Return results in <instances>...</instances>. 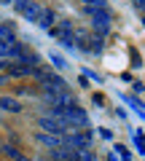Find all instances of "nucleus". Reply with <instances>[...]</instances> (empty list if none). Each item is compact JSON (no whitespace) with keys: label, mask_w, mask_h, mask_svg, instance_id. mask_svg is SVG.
Segmentation results:
<instances>
[{"label":"nucleus","mask_w":145,"mask_h":161,"mask_svg":"<svg viewBox=\"0 0 145 161\" xmlns=\"http://www.w3.org/2000/svg\"><path fill=\"white\" fill-rule=\"evenodd\" d=\"M0 108L6 110V113H19V110H22L24 105L19 102L16 97H0Z\"/></svg>","instance_id":"obj_9"},{"label":"nucleus","mask_w":145,"mask_h":161,"mask_svg":"<svg viewBox=\"0 0 145 161\" xmlns=\"http://www.w3.org/2000/svg\"><path fill=\"white\" fill-rule=\"evenodd\" d=\"M67 148H73V150H86V148H92V134L89 132H78V134H67V137L62 140Z\"/></svg>","instance_id":"obj_6"},{"label":"nucleus","mask_w":145,"mask_h":161,"mask_svg":"<svg viewBox=\"0 0 145 161\" xmlns=\"http://www.w3.org/2000/svg\"><path fill=\"white\" fill-rule=\"evenodd\" d=\"M75 153H78V161H94L92 148H86V150H75Z\"/></svg>","instance_id":"obj_15"},{"label":"nucleus","mask_w":145,"mask_h":161,"mask_svg":"<svg viewBox=\"0 0 145 161\" xmlns=\"http://www.w3.org/2000/svg\"><path fill=\"white\" fill-rule=\"evenodd\" d=\"M3 67H6V59H0V70H3Z\"/></svg>","instance_id":"obj_18"},{"label":"nucleus","mask_w":145,"mask_h":161,"mask_svg":"<svg viewBox=\"0 0 145 161\" xmlns=\"http://www.w3.org/2000/svg\"><path fill=\"white\" fill-rule=\"evenodd\" d=\"M22 54H24V48H22V43H19L16 38H14V40H3V43H0V59H6V62L22 59Z\"/></svg>","instance_id":"obj_5"},{"label":"nucleus","mask_w":145,"mask_h":161,"mask_svg":"<svg viewBox=\"0 0 145 161\" xmlns=\"http://www.w3.org/2000/svg\"><path fill=\"white\" fill-rule=\"evenodd\" d=\"M41 14H43V6L41 3H35V0H30V6L24 8L19 16H24V22H32V24H38L41 22Z\"/></svg>","instance_id":"obj_8"},{"label":"nucleus","mask_w":145,"mask_h":161,"mask_svg":"<svg viewBox=\"0 0 145 161\" xmlns=\"http://www.w3.org/2000/svg\"><path fill=\"white\" fill-rule=\"evenodd\" d=\"M0 3H3V6H6V3H14V0H0Z\"/></svg>","instance_id":"obj_19"},{"label":"nucleus","mask_w":145,"mask_h":161,"mask_svg":"<svg viewBox=\"0 0 145 161\" xmlns=\"http://www.w3.org/2000/svg\"><path fill=\"white\" fill-rule=\"evenodd\" d=\"M86 11H108V0H81Z\"/></svg>","instance_id":"obj_10"},{"label":"nucleus","mask_w":145,"mask_h":161,"mask_svg":"<svg viewBox=\"0 0 145 161\" xmlns=\"http://www.w3.org/2000/svg\"><path fill=\"white\" fill-rule=\"evenodd\" d=\"M6 83H8V75L3 73V70H0V86H6Z\"/></svg>","instance_id":"obj_17"},{"label":"nucleus","mask_w":145,"mask_h":161,"mask_svg":"<svg viewBox=\"0 0 145 161\" xmlns=\"http://www.w3.org/2000/svg\"><path fill=\"white\" fill-rule=\"evenodd\" d=\"M11 6H14V11H16V14H22V11H24V8H27V6H30V0H14Z\"/></svg>","instance_id":"obj_16"},{"label":"nucleus","mask_w":145,"mask_h":161,"mask_svg":"<svg viewBox=\"0 0 145 161\" xmlns=\"http://www.w3.org/2000/svg\"><path fill=\"white\" fill-rule=\"evenodd\" d=\"M38 80L43 83V94H62V92H67V83H64L59 75L48 73V70L38 75Z\"/></svg>","instance_id":"obj_2"},{"label":"nucleus","mask_w":145,"mask_h":161,"mask_svg":"<svg viewBox=\"0 0 145 161\" xmlns=\"http://www.w3.org/2000/svg\"><path fill=\"white\" fill-rule=\"evenodd\" d=\"M48 57H51V62L57 64L59 70H64V67H67V62H64V57H62V54H57V51H51V54H48Z\"/></svg>","instance_id":"obj_14"},{"label":"nucleus","mask_w":145,"mask_h":161,"mask_svg":"<svg viewBox=\"0 0 145 161\" xmlns=\"http://www.w3.org/2000/svg\"><path fill=\"white\" fill-rule=\"evenodd\" d=\"M3 73H6L8 78H24V75H32V67H30L27 62H22V59H14V62H6Z\"/></svg>","instance_id":"obj_7"},{"label":"nucleus","mask_w":145,"mask_h":161,"mask_svg":"<svg viewBox=\"0 0 145 161\" xmlns=\"http://www.w3.org/2000/svg\"><path fill=\"white\" fill-rule=\"evenodd\" d=\"M38 126H41L46 134H54V137H62V134L70 129L62 118H57V115H43V118L38 121Z\"/></svg>","instance_id":"obj_3"},{"label":"nucleus","mask_w":145,"mask_h":161,"mask_svg":"<svg viewBox=\"0 0 145 161\" xmlns=\"http://www.w3.org/2000/svg\"><path fill=\"white\" fill-rule=\"evenodd\" d=\"M89 16H92V27L97 30V35L102 38V35L110 32V11H89Z\"/></svg>","instance_id":"obj_4"},{"label":"nucleus","mask_w":145,"mask_h":161,"mask_svg":"<svg viewBox=\"0 0 145 161\" xmlns=\"http://www.w3.org/2000/svg\"><path fill=\"white\" fill-rule=\"evenodd\" d=\"M51 115L62 118L67 126H89V115H86V110L78 108V105H70V108H59V110H54Z\"/></svg>","instance_id":"obj_1"},{"label":"nucleus","mask_w":145,"mask_h":161,"mask_svg":"<svg viewBox=\"0 0 145 161\" xmlns=\"http://www.w3.org/2000/svg\"><path fill=\"white\" fill-rule=\"evenodd\" d=\"M38 142H43V145H48V148H59L62 145V140L59 137H54V134H46V132H38Z\"/></svg>","instance_id":"obj_11"},{"label":"nucleus","mask_w":145,"mask_h":161,"mask_svg":"<svg viewBox=\"0 0 145 161\" xmlns=\"http://www.w3.org/2000/svg\"><path fill=\"white\" fill-rule=\"evenodd\" d=\"M38 27H43V30H51V27H54V11H51V8H43Z\"/></svg>","instance_id":"obj_12"},{"label":"nucleus","mask_w":145,"mask_h":161,"mask_svg":"<svg viewBox=\"0 0 145 161\" xmlns=\"http://www.w3.org/2000/svg\"><path fill=\"white\" fill-rule=\"evenodd\" d=\"M14 38H16V35H14V27L0 22V43H3V40H14Z\"/></svg>","instance_id":"obj_13"}]
</instances>
